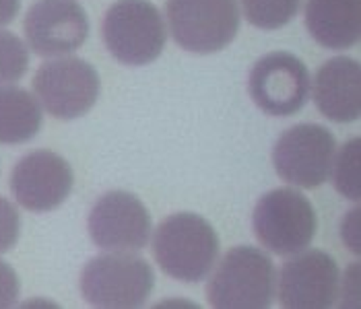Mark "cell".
Listing matches in <instances>:
<instances>
[{
    "label": "cell",
    "instance_id": "obj_13",
    "mask_svg": "<svg viewBox=\"0 0 361 309\" xmlns=\"http://www.w3.org/2000/svg\"><path fill=\"white\" fill-rule=\"evenodd\" d=\"M75 173L64 157L39 149L27 153L11 171V192L31 213H50L73 192Z\"/></svg>",
    "mask_w": 361,
    "mask_h": 309
},
{
    "label": "cell",
    "instance_id": "obj_2",
    "mask_svg": "<svg viewBox=\"0 0 361 309\" xmlns=\"http://www.w3.org/2000/svg\"><path fill=\"white\" fill-rule=\"evenodd\" d=\"M153 256L167 277L198 282L219 260V237L209 221L195 213L164 219L153 233Z\"/></svg>",
    "mask_w": 361,
    "mask_h": 309
},
{
    "label": "cell",
    "instance_id": "obj_1",
    "mask_svg": "<svg viewBox=\"0 0 361 309\" xmlns=\"http://www.w3.org/2000/svg\"><path fill=\"white\" fill-rule=\"evenodd\" d=\"M207 299L217 309H264L277 297V270L258 248H231L209 272Z\"/></svg>",
    "mask_w": 361,
    "mask_h": 309
},
{
    "label": "cell",
    "instance_id": "obj_12",
    "mask_svg": "<svg viewBox=\"0 0 361 309\" xmlns=\"http://www.w3.org/2000/svg\"><path fill=\"white\" fill-rule=\"evenodd\" d=\"M23 31L33 54L68 56L87 42L89 19L77 0H35L25 15Z\"/></svg>",
    "mask_w": 361,
    "mask_h": 309
},
{
    "label": "cell",
    "instance_id": "obj_22",
    "mask_svg": "<svg viewBox=\"0 0 361 309\" xmlns=\"http://www.w3.org/2000/svg\"><path fill=\"white\" fill-rule=\"evenodd\" d=\"M341 235H343V244L349 248V252L360 256V208L357 206L351 213H347V217L343 219Z\"/></svg>",
    "mask_w": 361,
    "mask_h": 309
},
{
    "label": "cell",
    "instance_id": "obj_7",
    "mask_svg": "<svg viewBox=\"0 0 361 309\" xmlns=\"http://www.w3.org/2000/svg\"><path fill=\"white\" fill-rule=\"evenodd\" d=\"M97 70L77 56H58L44 62L33 77V93L39 106L56 120H77L99 97Z\"/></svg>",
    "mask_w": 361,
    "mask_h": 309
},
{
    "label": "cell",
    "instance_id": "obj_16",
    "mask_svg": "<svg viewBox=\"0 0 361 309\" xmlns=\"http://www.w3.org/2000/svg\"><path fill=\"white\" fill-rule=\"evenodd\" d=\"M42 106L35 95L15 84H0V144H23L42 128Z\"/></svg>",
    "mask_w": 361,
    "mask_h": 309
},
{
    "label": "cell",
    "instance_id": "obj_4",
    "mask_svg": "<svg viewBox=\"0 0 361 309\" xmlns=\"http://www.w3.org/2000/svg\"><path fill=\"white\" fill-rule=\"evenodd\" d=\"M102 37L118 62L145 66L161 56L166 48V19L149 0H118L104 15Z\"/></svg>",
    "mask_w": 361,
    "mask_h": 309
},
{
    "label": "cell",
    "instance_id": "obj_3",
    "mask_svg": "<svg viewBox=\"0 0 361 309\" xmlns=\"http://www.w3.org/2000/svg\"><path fill=\"white\" fill-rule=\"evenodd\" d=\"M155 286L153 268L135 252H106L89 260L81 275L85 301L102 309H133L147 303Z\"/></svg>",
    "mask_w": 361,
    "mask_h": 309
},
{
    "label": "cell",
    "instance_id": "obj_14",
    "mask_svg": "<svg viewBox=\"0 0 361 309\" xmlns=\"http://www.w3.org/2000/svg\"><path fill=\"white\" fill-rule=\"evenodd\" d=\"M314 103L326 120L336 124L355 122L361 113V68L353 58L326 60L310 83Z\"/></svg>",
    "mask_w": 361,
    "mask_h": 309
},
{
    "label": "cell",
    "instance_id": "obj_21",
    "mask_svg": "<svg viewBox=\"0 0 361 309\" xmlns=\"http://www.w3.org/2000/svg\"><path fill=\"white\" fill-rule=\"evenodd\" d=\"M21 293V282L17 272L0 260V309L13 308L19 299Z\"/></svg>",
    "mask_w": 361,
    "mask_h": 309
},
{
    "label": "cell",
    "instance_id": "obj_10",
    "mask_svg": "<svg viewBox=\"0 0 361 309\" xmlns=\"http://www.w3.org/2000/svg\"><path fill=\"white\" fill-rule=\"evenodd\" d=\"M341 293V272L333 256L302 250L289 256L277 277V299L287 309H326Z\"/></svg>",
    "mask_w": 361,
    "mask_h": 309
},
{
    "label": "cell",
    "instance_id": "obj_20",
    "mask_svg": "<svg viewBox=\"0 0 361 309\" xmlns=\"http://www.w3.org/2000/svg\"><path fill=\"white\" fill-rule=\"evenodd\" d=\"M21 233V217L17 206L0 196V253L8 252L17 246Z\"/></svg>",
    "mask_w": 361,
    "mask_h": 309
},
{
    "label": "cell",
    "instance_id": "obj_19",
    "mask_svg": "<svg viewBox=\"0 0 361 309\" xmlns=\"http://www.w3.org/2000/svg\"><path fill=\"white\" fill-rule=\"evenodd\" d=\"M29 48L21 37L0 29V84H13L25 77Z\"/></svg>",
    "mask_w": 361,
    "mask_h": 309
},
{
    "label": "cell",
    "instance_id": "obj_11",
    "mask_svg": "<svg viewBox=\"0 0 361 309\" xmlns=\"http://www.w3.org/2000/svg\"><path fill=\"white\" fill-rule=\"evenodd\" d=\"M87 229L106 252H139L151 239V215L135 194L111 190L95 200Z\"/></svg>",
    "mask_w": 361,
    "mask_h": 309
},
{
    "label": "cell",
    "instance_id": "obj_23",
    "mask_svg": "<svg viewBox=\"0 0 361 309\" xmlns=\"http://www.w3.org/2000/svg\"><path fill=\"white\" fill-rule=\"evenodd\" d=\"M21 8V0H0V27L13 23Z\"/></svg>",
    "mask_w": 361,
    "mask_h": 309
},
{
    "label": "cell",
    "instance_id": "obj_17",
    "mask_svg": "<svg viewBox=\"0 0 361 309\" xmlns=\"http://www.w3.org/2000/svg\"><path fill=\"white\" fill-rule=\"evenodd\" d=\"M331 179L334 190L347 200L361 198V141L355 137L334 153Z\"/></svg>",
    "mask_w": 361,
    "mask_h": 309
},
{
    "label": "cell",
    "instance_id": "obj_15",
    "mask_svg": "<svg viewBox=\"0 0 361 309\" xmlns=\"http://www.w3.org/2000/svg\"><path fill=\"white\" fill-rule=\"evenodd\" d=\"M306 27L316 44L349 50L360 42L361 0H306Z\"/></svg>",
    "mask_w": 361,
    "mask_h": 309
},
{
    "label": "cell",
    "instance_id": "obj_9",
    "mask_svg": "<svg viewBox=\"0 0 361 309\" xmlns=\"http://www.w3.org/2000/svg\"><path fill=\"white\" fill-rule=\"evenodd\" d=\"M310 83L304 60L289 52H271L252 66L248 91L264 113L289 118L306 106Z\"/></svg>",
    "mask_w": 361,
    "mask_h": 309
},
{
    "label": "cell",
    "instance_id": "obj_8",
    "mask_svg": "<svg viewBox=\"0 0 361 309\" xmlns=\"http://www.w3.org/2000/svg\"><path fill=\"white\" fill-rule=\"evenodd\" d=\"M336 141L320 124H298L287 128L275 142L273 165L277 175L304 190L320 188L333 168Z\"/></svg>",
    "mask_w": 361,
    "mask_h": 309
},
{
    "label": "cell",
    "instance_id": "obj_6",
    "mask_svg": "<svg viewBox=\"0 0 361 309\" xmlns=\"http://www.w3.org/2000/svg\"><path fill=\"white\" fill-rule=\"evenodd\" d=\"M166 21L182 50L215 54L235 39L240 6L238 0H166Z\"/></svg>",
    "mask_w": 361,
    "mask_h": 309
},
{
    "label": "cell",
    "instance_id": "obj_18",
    "mask_svg": "<svg viewBox=\"0 0 361 309\" xmlns=\"http://www.w3.org/2000/svg\"><path fill=\"white\" fill-rule=\"evenodd\" d=\"M248 23L258 29L285 27L300 13L302 0H240Z\"/></svg>",
    "mask_w": 361,
    "mask_h": 309
},
{
    "label": "cell",
    "instance_id": "obj_5",
    "mask_svg": "<svg viewBox=\"0 0 361 309\" xmlns=\"http://www.w3.org/2000/svg\"><path fill=\"white\" fill-rule=\"evenodd\" d=\"M252 227L264 250L289 258L310 248L316 237L318 217L312 202L300 190L277 188L258 200Z\"/></svg>",
    "mask_w": 361,
    "mask_h": 309
}]
</instances>
